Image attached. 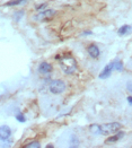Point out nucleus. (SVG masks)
Returning a JSON list of instances; mask_svg holds the SVG:
<instances>
[{"label": "nucleus", "mask_w": 132, "mask_h": 148, "mask_svg": "<svg viewBox=\"0 0 132 148\" xmlns=\"http://www.w3.org/2000/svg\"><path fill=\"white\" fill-rule=\"evenodd\" d=\"M60 66L62 68V71L67 75H71L76 71L77 69V62L75 60V58H72L71 56H63L60 60Z\"/></svg>", "instance_id": "f257e3e1"}, {"label": "nucleus", "mask_w": 132, "mask_h": 148, "mask_svg": "<svg viewBox=\"0 0 132 148\" xmlns=\"http://www.w3.org/2000/svg\"><path fill=\"white\" fill-rule=\"evenodd\" d=\"M101 128V135H111L115 134L121 129V123L119 122H112V123H106L103 125H99Z\"/></svg>", "instance_id": "f03ea898"}, {"label": "nucleus", "mask_w": 132, "mask_h": 148, "mask_svg": "<svg viewBox=\"0 0 132 148\" xmlns=\"http://www.w3.org/2000/svg\"><path fill=\"white\" fill-rule=\"evenodd\" d=\"M49 88H50V92L53 93V94H61L66 89V84L60 79H55V80L51 82Z\"/></svg>", "instance_id": "7ed1b4c3"}, {"label": "nucleus", "mask_w": 132, "mask_h": 148, "mask_svg": "<svg viewBox=\"0 0 132 148\" xmlns=\"http://www.w3.org/2000/svg\"><path fill=\"white\" fill-rule=\"evenodd\" d=\"M54 15H55V10H53V9H48V10H44V12L35 15V16H34V19L37 21V22H48V21H50Z\"/></svg>", "instance_id": "20e7f679"}, {"label": "nucleus", "mask_w": 132, "mask_h": 148, "mask_svg": "<svg viewBox=\"0 0 132 148\" xmlns=\"http://www.w3.org/2000/svg\"><path fill=\"white\" fill-rule=\"evenodd\" d=\"M12 136V129L8 125H1L0 127V140L5 141Z\"/></svg>", "instance_id": "39448f33"}, {"label": "nucleus", "mask_w": 132, "mask_h": 148, "mask_svg": "<svg viewBox=\"0 0 132 148\" xmlns=\"http://www.w3.org/2000/svg\"><path fill=\"white\" fill-rule=\"evenodd\" d=\"M38 71L41 73V74H49V73H51L52 71V66L48 63V62H42L40 66H38Z\"/></svg>", "instance_id": "423d86ee"}, {"label": "nucleus", "mask_w": 132, "mask_h": 148, "mask_svg": "<svg viewBox=\"0 0 132 148\" xmlns=\"http://www.w3.org/2000/svg\"><path fill=\"white\" fill-rule=\"evenodd\" d=\"M88 53H89V56L92 57V58H98L99 57V49L97 48L95 44H90L89 47H88Z\"/></svg>", "instance_id": "0eeeda50"}, {"label": "nucleus", "mask_w": 132, "mask_h": 148, "mask_svg": "<svg viewBox=\"0 0 132 148\" xmlns=\"http://www.w3.org/2000/svg\"><path fill=\"white\" fill-rule=\"evenodd\" d=\"M112 68H113L112 64H107V66L103 69V71L99 74V78H101V79H105V78L109 77V76H111V73H112Z\"/></svg>", "instance_id": "6e6552de"}, {"label": "nucleus", "mask_w": 132, "mask_h": 148, "mask_svg": "<svg viewBox=\"0 0 132 148\" xmlns=\"http://www.w3.org/2000/svg\"><path fill=\"white\" fill-rule=\"evenodd\" d=\"M132 31V26H129V25H124V26H122L120 29H119V35L120 36H123V35H127V34H129V33H131Z\"/></svg>", "instance_id": "1a4fd4ad"}, {"label": "nucleus", "mask_w": 132, "mask_h": 148, "mask_svg": "<svg viewBox=\"0 0 132 148\" xmlns=\"http://www.w3.org/2000/svg\"><path fill=\"white\" fill-rule=\"evenodd\" d=\"M123 135H124V134H123V132H121V131H120V132H118L116 135H114V136L109 137V138L107 139V141H106V143H108V144L115 143V141H118V140H119L120 138H122V137H123Z\"/></svg>", "instance_id": "9d476101"}, {"label": "nucleus", "mask_w": 132, "mask_h": 148, "mask_svg": "<svg viewBox=\"0 0 132 148\" xmlns=\"http://www.w3.org/2000/svg\"><path fill=\"white\" fill-rule=\"evenodd\" d=\"M112 66H113L114 69H116V70H119V71H121V70L123 69V63H122V61H120V60H115V61L112 63Z\"/></svg>", "instance_id": "9b49d317"}, {"label": "nucleus", "mask_w": 132, "mask_h": 148, "mask_svg": "<svg viewBox=\"0 0 132 148\" xmlns=\"http://www.w3.org/2000/svg\"><path fill=\"white\" fill-rule=\"evenodd\" d=\"M25 0H10V1H8L5 6H7V7H12V6H17V5H21L22 2H24Z\"/></svg>", "instance_id": "f8f14e48"}, {"label": "nucleus", "mask_w": 132, "mask_h": 148, "mask_svg": "<svg viewBox=\"0 0 132 148\" xmlns=\"http://www.w3.org/2000/svg\"><path fill=\"white\" fill-rule=\"evenodd\" d=\"M90 132L99 135V134H101V128H99V125H97V124H92V125H90Z\"/></svg>", "instance_id": "ddd939ff"}, {"label": "nucleus", "mask_w": 132, "mask_h": 148, "mask_svg": "<svg viewBox=\"0 0 132 148\" xmlns=\"http://www.w3.org/2000/svg\"><path fill=\"white\" fill-rule=\"evenodd\" d=\"M25 147L26 148H40L41 147V145H40V143H38V141H32V143H29V144L25 145Z\"/></svg>", "instance_id": "4468645a"}, {"label": "nucleus", "mask_w": 132, "mask_h": 148, "mask_svg": "<svg viewBox=\"0 0 132 148\" xmlns=\"http://www.w3.org/2000/svg\"><path fill=\"white\" fill-rule=\"evenodd\" d=\"M16 120H17V121H19V122H25V121H26V118L24 116V114L18 113V114L16 115Z\"/></svg>", "instance_id": "2eb2a0df"}, {"label": "nucleus", "mask_w": 132, "mask_h": 148, "mask_svg": "<svg viewBox=\"0 0 132 148\" xmlns=\"http://www.w3.org/2000/svg\"><path fill=\"white\" fill-rule=\"evenodd\" d=\"M23 15H24V12H23V10H22V12H17L16 14H15V21L18 22V21L23 17Z\"/></svg>", "instance_id": "dca6fc26"}, {"label": "nucleus", "mask_w": 132, "mask_h": 148, "mask_svg": "<svg viewBox=\"0 0 132 148\" xmlns=\"http://www.w3.org/2000/svg\"><path fill=\"white\" fill-rule=\"evenodd\" d=\"M127 88H128V90L132 94V80H129V82H128V84H127Z\"/></svg>", "instance_id": "f3484780"}, {"label": "nucleus", "mask_w": 132, "mask_h": 148, "mask_svg": "<svg viewBox=\"0 0 132 148\" xmlns=\"http://www.w3.org/2000/svg\"><path fill=\"white\" fill-rule=\"evenodd\" d=\"M47 5L45 3H43V5H40V6H36V9H42V8H44Z\"/></svg>", "instance_id": "a211bd4d"}, {"label": "nucleus", "mask_w": 132, "mask_h": 148, "mask_svg": "<svg viewBox=\"0 0 132 148\" xmlns=\"http://www.w3.org/2000/svg\"><path fill=\"white\" fill-rule=\"evenodd\" d=\"M128 102L130 103V105H132V97L131 96H129V97H128Z\"/></svg>", "instance_id": "6ab92c4d"}]
</instances>
